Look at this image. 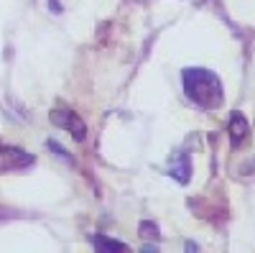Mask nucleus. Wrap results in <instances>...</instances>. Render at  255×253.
<instances>
[{
    "label": "nucleus",
    "instance_id": "nucleus-1",
    "mask_svg": "<svg viewBox=\"0 0 255 253\" xmlns=\"http://www.w3.org/2000/svg\"><path fill=\"white\" fill-rule=\"evenodd\" d=\"M184 92L189 100H194L199 108H220L222 105V82L215 72H209L204 67H189L181 72Z\"/></svg>",
    "mask_w": 255,
    "mask_h": 253
},
{
    "label": "nucleus",
    "instance_id": "nucleus-2",
    "mask_svg": "<svg viewBox=\"0 0 255 253\" xmlns=\"http://www.w3.org/2000/svg\"><path fill=\"white\" fill-rule=\"evenodd\" d=\"M33 156L26 154L23 149L15 146H0V174L3 172H18V169H28L33 166Z\"/></svg>",
    "mask_w": 255,
    "mask_h": 253
},
{
    "label": "nucleus",
    "instance_id": "nucleus-3",
    "mask_svg": "<svg viewBox=\"0 0 255 253\" xmlns=\"http://www.w3.org/2000/svg\"><path fill=\"white\" fill-rule=\"evenodd\" d=\"M49 118H51L54 125H59V128H64V131H69L77 141H84V136H87V125H84V120L77 113H72V110H54Z\"/></svg>",
    "mask_w": 255,
    "mask_h": 253
},
{
    "label": "nucleus",
    "instance_id": "nucleus-4",
    "mask_svg": "<svg viewBox=\"0 0 255 253\" xmlns=\"http://www.w3.org/2000/svg\"><path fill=\"white\" fill-rule=\"evenodd\" d=\"M248 133H250V125H248L245 115L243 113H235V115L230 118V138H232V143L240 146L248 138Z\"/></svg>",
    "mask_w": 255,
    "mask_h": 253
},
{
    "label": "nucleus",
    "instance_id": "nucleus-5",
    "mask_svg": "<svg viewBox=\"0 0 255 253\" xmlns=\"http://www.w3.org/2000/svg\"><path fill=\"white\" fill-rule=\"evenodd\" d=\"M189 174H191L189 156H186V154H179V156L171 161V177H176L181 184H186V182H189Z\"/></svg>",
    "mask_w": 255,
    "mask_h": 253
},
{
    "label": "nucleus",
    "instance_id": "nucleus-6",
    "mask_svg": "<svg viewBox=\"0 0 255 253\" xmlns=\"http://www.w3.org/2000/svg\"><path fill=\"white\" fill-rule=\"evenodd\" d=\"M92 246H95L97 251H128L125 243L110 241V238H105V236H95V238H92Z\"/></svg>",
    "mask_w": 255,
    "mask_h": 253
},
{
    "label": "nucleus",
    "instance_id": "nucleus-7",
    "mask_svg": "<svg viewBox=\"0 0 255 253\" xmlns=\"http://www.w3.org/2000/svg\"><path fill=\"white\" fill-rule=\"evenodd\" d=\"M140 238H145V241L158 238V228H156L153 223H143V225H140Z\"/></svg>",
    "mask_w": 255,
    "mask_h": 253
}]
</instances>
